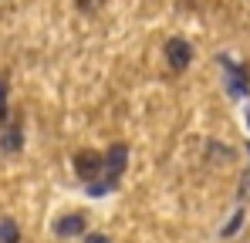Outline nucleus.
<instances>
[{
  "mask_svg": "<svg viewBox=\"0 0 250 243\" xmlns=\"http://www.w3.org/2000/svg\"><path fill=\"white\" fill-rule=\"evenodd\" d=\"M7 119V81L0 78V122Z\"/></svg>",
  "mask_w": 250,
  "mask_h": 243,
  "instance_id": "obj_8",
  "label": "nucleus"
},
{
  "mask_svg": "<svg viewBox=\"0 0 250 243\" xmlns=\"http://www.w3.org/2000/svg\"><path fill=\"white\" fill-rule=\"evenodd\" d=\"M166 61L172 71H186L189 68V61H193V47H189V40L183 38H169L166 40Z\"/></svg>",
  "mask_w": 250,
  "mask_h": 243,
  "instance_id": "obj_1",
  "label": "nucleus"
},
{
  "mask_svg": "<svg viewBox=\"0 0 250 243\" xmlns=\"http://www.w3.org/2000/svg\"><path fill=\"white\" fill-rule=\"evenodd\" d=\"M102 3H105V0H78V7H82V10H98Z\"/></svg>",
  "mask_w": 250,
  "mask_h": 243,
  "instance_id": "obj_9",
  "label": "nucleus"
},
{
  "mask_svg": "<svg viewBox=\"0 0 250 243\" xmlns=\"http://www.w3.org/2000/svg\"><path fill=\"white\" fill-rule=\"evenodd\" d=\"M84 226H88V216L84 213H68V216H61L54 223V233L58 237H78V233H84Z\"/></svg>",
  "mask_w": 250,
  "mask_h": 243,
  "instance_id": "obj_4",
  "label": "nucleus"
},
{
  "mask_svg": "<svg viewBox=\"0 0 250 243\" xmlns=\"http://www.w3.org/2000/svg\"><path fill=\"white\" fill-rule=\"evenodd\" d=\"M75 172H78V179H84V182H95V176L102 172V156L91 152V149L78 152L75 156Z\"/></svg>",
  "mask_w": 250,
  "mask_h": 243,
  "instance_id": "obj_3",
  "label": "nucleus"
},
{
  "mask_svg": "<svg viewBox=\"0 0 250 243\" xmlns=\"http://www.w3.org/2000/svg\"><path fill=\"white\" fill-rule=\"evenodd\" d=\"M237 226H240V213H237V216H233V220H230V223H227V230H223V237H230V233H233V230H237Z\"/></svg>",
  "mask_w": 250,
  "mask_h": 243,
  "instance_id": "obj_11",
  "label": "nucleus"
},
{
  "mask_svg": "<svg viewBox=\"0 0 250 243\" xmlns=\"http://www.w3.org/2000/svg\"><path fill=\"white\" fill-rule=\"evenodd\" d=\"M223 64H227V71H230V91L244 95V91H247V68H240V64H230V61H223Z\"/></svg>",
  "mask_w": 250,
  "mask_h": 243,
  "instance_id": "obj_6",
  "label": "nucleus"
},
{
  "mask_svg": "<svg viewBox=\"0 0 250 243\" xmlns=\"http://www.w3.org/2000/svg\"><path fill=\"white\" fill-rule=\"evenodd\" d=\"M84 243H112V240H108L105 233H88V237H84Z\"/></svg>",
  "mask_w": 250,
  "mask_h": 243,
  "instance_id": "obj_10",
  "label": "nucleus"
},
{
  "mask_svg": "<svg viewBox=\"0 0 250 243\" xmlns=\"http://www.w3.org/2000/svg\"><path fill=\"white\" fill-rule=\"evenodd\" d=\"M0 243H21V226L10 216H0Z\"/></svg>",
  "mask_w": 250,
  "mask_h": 243,
  "instance_id": "obj_7",
  "label": "nucleus"
},
{
  "mask_svg": "<svg viewBox=\"0 0 250 243\" xmlns=\"http://www.w3.org/2000/svg\"><path fill=\"white\" fill-rule=\"evenodd\" d=\"M125 165H128V149H125L122 142H115L105 156H102V169L108 172V182H115L119 176L125 172Z\"/></svg>",
  "mask_w": 250,
  "mask_h": 243,
  "instance_id": "obj_2",
  "label": "nucleus"
},
{
  "mask_svg": "<svg viewBox=\"0 0 250 243\" xmlns=\"http://www.w3.org/2000/svg\"><path fill=\"white\" fill-rule=\"evenodd\" d=\"M21 145H24V125H21V119H14L0 135V152H17Z\"/></svg>",
  "mask_w": 250,
  "mask_h": 243,
  "instance_id": "obj_5",
  "label": "nucleus"
}]
</instances>
